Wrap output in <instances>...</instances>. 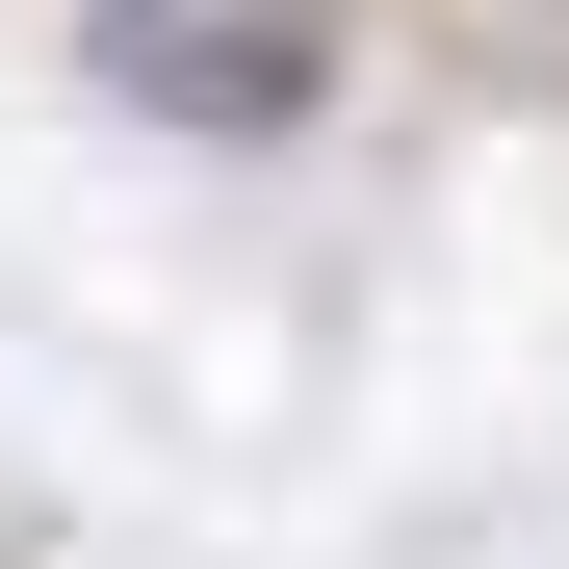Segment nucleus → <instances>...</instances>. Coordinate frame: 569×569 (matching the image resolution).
I'll use <instances>...</instances> for the list:
<instances>
[{
  "instance_id": "1",
  "label": "nucleus",
  "mask_w": 569,
  "mask_h": 569,
  "mask_svg": "<svg viewBox=\"0 0 569 569\" xmlns=\"http://www.w3.org/2000/svg\"><path fill=\"white\" fill-rule=\"evenodd\" d=\"M78 52H104L156 130H208V156H284L337 104V27L311 0H78Z\"/></svg>"
}]
</instances>
